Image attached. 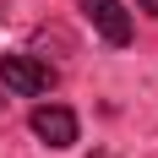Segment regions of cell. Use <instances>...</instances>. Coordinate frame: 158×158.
Listing matches in <instances>:
<instances>
[{
    "mask_svg": "<svg viewBox=\"0 0 158 158\" xmlns=\"http://www.w3.org/2000/svg\"><path fill=\"white\" fill-rule=\"evenodd\" d=\"M142 11H153V16H158V0H142Z\"/></svg>",
    "mask_w": 158,
    "mask_h": 158,
    "instance_id": "4",
    "label": "cell"
},
{
    "mask_svg": "<svg viewBox=\"0 0 158 158\" xmlns=\"http://www.w3.org/2000/svg\"><path fill=\"white\" fill-rule=\"evenodd\" d=\"M0 82H6L11 93L33 98V93H49L55 71H49V65H38L33 55H0Z\"/></svg>",
    "mask_w": 158,
    "mask_h": 158,
    "instance_id": "1",
    "label": "cell"
},
{
    "mask_svg": "<svg viewBox=\"0 0 158 158\" xmlns=\"http://www.w3.org/2000/svg\"><path fill=\"white\" fill-rule=\"evenodd\" d=\"M33 136L49 142V147H71L77 142V114L60 109V104H38L33 109Z\"/></svg>",
    "mask_w": 158,
    "mask_h": 158,
    "instance_id": "3",
    "label": "cell"
},
{
    "mask_svg": "<svg viewBox=\"0 0 158 158\" xmlns=\"http://www.w3.org/2000/svg\"><path fill=\"white\" fill-rule=\"evenodd\" d=\"M82 11H87V22L104 33V44H114V49L131 44V11L120 0H82Z\"/></svg>",
    "mask_w": 158,
    "mask_h": 158,
    "instance_id": "2",
    "label": "cell"
}]
</instances>
